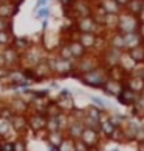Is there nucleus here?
<instances>
[{
    "label": "nucleus",
    "mask_w": 144,
    "mask_h": 151,
    "mask_svg": "<svg viewBox=\"0 0 144 151\" xmlns=\"http://www.w3.org/2000/svg\"><path fill=\"white\" fill-rule=\"evenodd\" d=\"M73 77L78 79L85 86L95 88V90H101L102 85L105 83V80L108 79V73H107V68L104 65H99V66H96L84 74H74Z\"/></svg>",
    "instance_id": "nucleus-1"
},
{
    "label": "nucleus",
    "mask_w": 144,
    "mask_h": 151,
    "mask_svg": "<svg viewBox=\"0 0 144 151\" xmlns=\"http://www.w3.org/2000/svg\"><path fill=\"white\" fill-rule=\"evenodd\" d=\"M47 62L53 71V76H56V77H71L74 73V62L76 60L62 59L60 56H57V52L47 56Z\"/></svg>",
    "instance_id": "nucleus-2"
},
{
    "label": "nucleus",
    "mask_w": 144,
    "mask_h": 151,
    "mask_svg": "<svg viewBox=\"0 0 144 151\" xmlns=\"http://www.w3.org/2000/svg\"><path fill=\"white\" fill-rule=\"evenodd\" d=\"M47 51L39 45H31L25 52H22V59H20V66L22 68H30L33 70L37 63L47 59Z\"/></svg>",
    "instance_id": "nucleus-3"
},
{
    "label": "nucleus",
    "mask_w": 144,
    "mask_h": 151,
    "mask_svg": "<svg viewBox=\"0 0 144 151\" xmlns=\"http://www.w3.org/2000/svg\"><path fill=\"white\" fill-rule=\"evenodd\" d=\"M74 29L78 32H95L98 36H105L107 31L102 25H99L93 16H87V17H78L74 19Z\"/></svg>",
    "instance_id": "nucleus-4"
},
{
    "label": "nucleus",
    "mask_w": 144,
    "mask_h": 151,
    "mask_svg": "<svg viewBox=\"0 0 144 151\" xmlns=\"http://www.w3.org/2000/svg\"><path fill=\"white\" fill-rule=\"evenodd\" d=\"M99 65H101L99 54H93L92 51H88L84 57H81V59H78L76 62H74V73H73V76L74 74H84V73L90 71V70H93V68L99 66Z\"/></svg>",
    "instance_id": "nucleus-5"
},
{
    "label": "nucleus",
    "mask_w": 144,
    "mask_h": 151,
    "mask_svg": "<svg viewBox=\"0 0 144 151\" xmlns=\"http://www.w3.org/2000/svg\"><path fill=\"white\" fill-rule=\"evenodd\" d=\"M93 3L92 0H73L70 5L64 6L67 11H70V16L73 19H78V17H87V16H92L93 12Z\"/></svg>",
    "instance_id": "nucleus-6"
},
{
    "label": "nucleus",
    "mask_w": 144,
    "mask_h": 151,
    "mask_svg": "<svg viewBox=\"0 0 144 151\" xmlns=\"http://www.w3.org/2000/svg\"><path fill=\"white\" fill-rule=\"evenodd\" d=\"M140 26V19L130 14V12L122 9L118 16V25H116V29L122 34H127V32H132V31H136Z\"/></svg>",
    "instance_id": "nucleus-7"
},
{
    "label": "nucleus",
    "mask_w": 144,
    "mask_h": 151,
    "mask_svg": "<svg viewBox=\"0 0 144 151\" xmlns=\"http://www.w3.org/2000/svg\"><path fill=\"white\" fill-rule=\"evenodd\" d=\"M121 54H122L121 50L107 45L104 50L101 51V54H99V57H101V65H104L105 68H112V66H115V65H119Z\"/></svg>",
    "instance_id": "nucleus-8"
},
{
    "label": "nucleus",
    "mask_w": 144,
    "mask_h": 151,
    "mask_svg": "<svg viewBox=\"0 0 144 151\" xmlns=\"http://www.w3.org/2000/svg\"><path fill=\"white\" fill-rule=\"evenodd\" d=\"M26 120H28V128L34 133H45V127H47V114L44 113H34L28 111L26 114Z\"/></svg>",
    "instance_id": "nucleus-9"
},
{
    "label": "nucleus",
    "mask_w": 144,
    "mask_h": 151,
    "mask_svg": "<svg viewBox=\"0 0 144 151\" xmlns=\"http://www.w3.org/2000/svg\"><path fill=\"white\" fill-rule=\"evenodd\" d=\"M81 140H84L93 151H96L99 148L101 142H102V136H101V133L98 131V129L84 128V131H82V134H81Z\"/></svg>",
    "instance_id": "nucleus-10"
},
{
    "label": "nucleus",
    "mask_w": 144,
    "mask_h": 151,
    "mask_svg": "<svg viewBox=\"0 0 144 151\" xmlns=\"http://www.w3.org/2000/svg\"><path fill=\"white\" fill-rule=\"evenodd\" d=\"M73 37H76L87 51H95L96 46H98V42H99L101 36H98V34H95V32H78L76 31Z\"/></svg>",
    "instance_id": "nucleus-11"
},
{
    "label": "nucleus",
    "mask_w": 144,
    "mask_h": 151,
    "mask_svg": "<svg viewBox=\"0 0 144 151\" xmlns=\"http://www.w3.org/2000/svg\"><path fill=\"white\" fill-rule=\"evenodd\" d=\"M6 105L9 106V109L14 114H28V111H30L28 100H25L22 96H16V97L9 99L6 102Z\"/></svg>",
    "instance_id": "nucleus-12"
},
{
    "label": "nucleus",
    "mask_w": 144,
    "mask_h": 151,
    "mask_svg": "<svg viewBox=\"0 0 144 151\" xmlns=\"http://www.w3.org/2000/svg\"><path fill=\"white\" fill-rule=\"evenodd\" d=\"M19 134L11 125V119H6L0 116V140H14Z\"/></svg>",
    "instance_id": "nucleus-13"
},
{
    "label": "nucleus",
    "mask_w": 144,
    "mask_h": 151,
    "mask_svg": "<svg viewBox=\"0 0 144 151\" xmlns=\"http://www.w3.org/2000/svg\"><path fill=\"white\" fill-rule=\"evenodd\" d=\"M105 39H107V45H108V46H113V48H118V50H121V51H126L124 34L119 32L118 29L108 31V32L105 34Z\"/></svg>",
    "instance_id": "nucleus-14"
},
{
    "label": "nucleus",
    "mask_w": 144,
    "mask_h": 151,
    "mask_svg": "<svg viewBox=\"0 0 144 151\" xmlns=\"http://www.w3.org/2000/svg\"><path fill=\"white\" fill-rule=\"evenodd\" d=\"M124 88V82H119V80H113V79H107L105 83L102 85L101 91L104 93L105 96H108V97H116L121 90Z\"/></svg>",
    "instance_id": "nucleus-15"
},
{
    "label": "nucleus",
    "mask_w": 144,
    "mask_h": 151,
    "mask_svg": "<svg viewBox=\"0 0 144 151\" xmlns=\"http://www.w3.org/2000/svg\"><path fill=\"white\" fill-rule=\"evenodd\" d=\"M33 73L36 76V82H42V80H47V79H51L53 77V71L50 65H48L47 59L42 60L40 63H37L36 66L33 68Z\"/></svg>",
    "instance_id": "nucleus-16"
},
{
    "label": "nucleus",
    "mask_w": 144,
    "mask_h": 151,
    "mask_svg": "<svg viewBox=\"0 0 144 151\" xmlns=\"http://www.w3.org/2000/svg\"><path fill=\"white\" fill-rule=\"evenodd\" d=\"M19 11V3L14 0H0V17L12 19Z\"/></svg>",
    "instance_id": "nucleus-17"
},
{
    "label": "nucleus",
    "mask_w": 144,
    "mask_h": 151,
    "mask_svg": "<svg viewBox=\"0 0 144 151\" xmlns=\"http://www.w3.org/2000/svg\"><path fill=\"white\" fill-rule=\"evenodd\" d=\"M84 123H82V120H76V119H73L71 116H70V123H68V127L65 129V136L68 137H71V139H81V134L82 131H84Z\"/></svg>",
    "instance_id": "nucleus-18"
},
{
    "label": "nucleus",
    "mask_w": 144,
    "mask_h": 151,
    "mask_svg": "<svg viewBox=\"0 0 144 151\" xmlns=\"http://www.w3.org/2000/svg\"><path fill=\"white\" fill-rule=\"evenodd\" d=\"M124 85L127 88H130L132 91L143 94L144 93V79L141 76H136V74H129L127 79L124 80Z\"/></svg>",
    "instance_id": "nucleus-19"
},
{
    "label": "nucleus",
    "mask_w": 144,
    "mask_h": 151,
    "mask_svg": "<svg viewBox=\"0 0 144 151\" xmlns=\"http://www.w3.org/2000/svg\"><path fill=\"white\" fill-rule=\"evenodd\" d=\"M138 93H135V91H132L130 88H127L126 85H124V88L121 90V93L116 96V100H118V104L119 105H124V106H130L133 104V102L136 100V97H138Z\"/></svg>",
    "instance_id": "nucleus-20"
},
{
    "label": "nucleus",
    "mask_w": 144,
    "mask_h": 151,
    "mask_svg": "<svg viewBox=\"0 0 144 151\" xmlns=\"http://www.w3.org/2000/svg\"><path fill=\"white\" fill-rule=\"evenodd\" d=\"M50 96H45V97H33L28 104H30V111L34 113H47V108L50 105Z\"/></svg>",
    "instance_id": "nucleus-21"
},
{
    "label": "nucleus",
    "mask_w": 144,
    "mask_h": 151,
    "mask_svg": "<svg viewBox=\"0 0 144 151\" xmlns=\"http://www.w3.org/2000/svg\"><path fill=\"white\" fill-rule=\"evenodd\" d=\"M11 125L16 129L19 136H23V133L28 129V120H26V114H12L11 117Z\"/></svg>",
    "instance_id": "nucleus-22"
},
{
    "label": "nucleus",
    "mask_w": 144,
    "mask_h": 151,
    "mask_svg": "<svg viewBox=\"0 0 144 151\" xmlns=\"http://www.w3.org/2000/svg\"><path fill=\"white\" fill-rule=\"evenodd\" d=\"M95 3L101 9H104V12H107V14H119L122 11V6L116 0H96Z\"/></svg>",
    "instance_id": "nucleus-23"
},
{
    "label": "nucleus",
    "mask_w": 144,
    "mask_h": 151,
    "mask_svg": "<svg viewBox=\"0 0 144 151\" xmlns=\"http://www.w3.org/2000/svg\"><path fill=\"white\" fill-rule=\"evenodd\" d=\"M67 42H68V46H70V51H71V54H73V59H74V60H78V59H81V57H84L85 54L88 52L85 48L82 46V43L79 42L76 37H73V39H70V40H67Z\"/></svg>",
    "instance_id": "nucleus-24"
},
{
    "label": "nucleus",
    "mask_w": 144,
    "mask_h": 151,
    "mask_svg": "<svg viewBox=\"0 0 144 151\" xmlns=\"http://www.w3.org/2000/svg\"><path fill=\"white\" fill-rule=\"evenodd\" d=\"M129 108H130V113H132V117L144 119V94H140Z\"/></svg>",
    "instance_id": "nucleus-25"
},
{
    "label": "nucleus",
    "mask_w": 144,
    "mask_h": 151,
    "mask_svg": "<svg viewBox=\"0 0 144 151\" xmlns=\"http://www.w3.org/2000/svg\"><path fill=\"white\" fill-rule=\"evenodd\" d=\"M65 139V131L62 129H56V131H45V140L48 145H53V147H59L60 142Z\"/></svg>",
    "instance_id": "nucleus-26"
},
{
    "label": "nucleus",
    "mask_w": 144,
    "mask_h": 151,
    "mask_svg": "<svg viewBox=\"0 0 144 151\" xmlns=\"http://www.w3.org/2000/svg\"><path fill=\"white\" fill-rule=\"evenodd\" d=\"M138 65L136 62L132 59V56L129 54V51H122L121 59H119V66L124 70L127 74H132V71L135 70V66Z\"/></svg>",
    "instance_id": "nucleus-27"
},
{
    "label": "nucleus",
    "mask_w": 144,
    "mask_h": 151,
    "mask_svg": "<svg viewBox=\"0 0 144 151\" xmlns=\"http://www.w3.org/2000/svg\"><path fill=\"white\" fill-rule=\"evenodd\" d=\"M124 42H126V51L132 50V48L138 46V45H141V43H144L143 39L140 37L138 31H132V32L124 34Z\"/></svg>",
    "instance_id": "nucleus-28"
},
{
    "label": "nucleus",
    "mask_w": 144,
    "mask_h": 151,
    "mask_svg": "<svg viewBox=\"0 0 144 151\" xmlns=\"http://www.w3.org/2000/svg\"><path fill=\"white\" fill-rule=\"evenodd\" d=\"M56 105L59 106L60 111L64 113H71V109L74 108V100H73V96L70 97H62V96H57V99H54Z\"/></svg>",
    "instance_id": "nucleus-29"
},
{
    "label": "nucleus",
    "mask_w": 144,
    "mask_h": 151,
    "mask_svg": "<svg viewBox=\"0 0 144 151\" xmlns=\"http://www.w3.org/2000/svg\"><path fill=\"white\" fill-rule=\"evenodd\" d=\"M144 9V0H129L127 5L124 6V11L130 12V14H133L138 17Z\"/></svg>",
    "instance_id": "nucleus-30"
},
{
    "label": "nucleus",
    "mask_w": 144,
    "mask_h": 151,
    "mask_svg": "<svg viewBox=\"0 0 144 151\" xmlns=\"http://www.w3.org/2000/svg\"><path fill=\"white\" fill-rule=\"evenodd\" d=\"M107 73H108V79L119 80V82H124V80L127 79V76H129L119 65H115V66H112V68H107Z\"/></svg>",
    "instance_id": "nucleus-31"
},
{
    "label": "nucleus",
    "mask_w": 144,
    "mask_h": 151,
    "mask_svg": "<svg viewBox=\"0 0 144 151\" xmlns=\"http://www.w3.org/2000/svg\"><path fill=\"white\" fill-rule=\"evenodd\" d=\"M115 128H116V127L113 125L110 120H108V117H107V119H102V120H101V125H99V133H101V136H102V139H107V140H108V137L112 136V133H113Z\"/></svg>",
    "instance_id": "nucleus-32"
},
{
    "label": "nucleus",
    "mask_w": 144,
    "mask_h": 151,
    "mask_svg": "<svg viewBox=\"0 0 144 151\" xmlns=\"http://www.w3.org/2000/svg\"><path fill=\"white\" fill-rule=\"evenodd\" d=\"M11 46L16 48V50L22 54V52H25V51L31 46V42H30L28 37H14V39H12Z\"/></svg>",
    "instance_id": "nucleus-33"
},
{
    "label": "nucleus",
    "mask_w": 144,
    "mask_h": 151,
    "mask_svg": "<svg viewBox=\"0 0 144 151\" xmlns=\"http://www.w3.org/2000/svg\"><path fill=\"white\" fill-rule=\"evenodd\" d=\"M129 54L132 56V59L136 62V63H144V43L132 48V50H129Z\"/></svg>",
    "instance_id": "nucleus-34"
},
{
    "label": "nucleus",
    "mask_w": 144,
    "mask_h": 151,
    "mask_svg": "<svg viewBox=\"0 0 144 151\" xmlns=\"http://www.w3.org/2000/svg\"><path fill=\"white\" fill-rule=\"evenodd\" d=\"M108 140L118 142V143H124V142H127V139H126V133H124V128H122V127H116V128L113 129L112 136L108 137Z\"/></svg>",
    "instance_id": "nucleus-35"
},
{
    "label": "nucleus",
    "mask_w": 144,
    "mask_h": 151,
    "mask_svg": "<svg viewBox=\"0 0 144 151\" xmlns=\"http://www.w3.org/2000/svg\"><path fill=\"white\" fill-rule=\"evenodd\" d=\"M127 116L121 114V113H112L108 114V120H110L115 127H124V123L127 122Z\"/></svg>",
    "instance_id": "nucleus-36"
},
{
    "label": "nucleus",
    "mask_w": 144,
    "mask_h": 151,
    "mask_svg": "<svg viewBox=\"0 0 144 151\" xmlns=\"http://www.w3.org/2000/svg\"><path fill=\"white\" fill-rule=\"evenodd\" d=\"M102 113H104V109L98 108V106L93 105V104H92L90 106H87V108H85V116H87V117H92V119H98V120H101Z\"/></svg>",
    "instance_id": "nucleus-37"
},
{
    "label": "nucleus",
    "mask_w": 144,
    "mask_h": 151,
    "mask_svg": "<svg viewBox=\"0 0 144 151\" xmlns=\"http://www.w3.org/2000/svg\"><path fill=\"white\" fill-rule=\"evenodd\" d=\"M12 39H14L12 31H0V48L9 46L12 43Z\"/></svg>",
    "instance_id": "nucleus-38"
},
{
    "label": "nucleus",
    "mask_w": 144,
    "mask_h": 151,
    "mask_svg": "<svg viewBox=\"0 0 144 151\" xmlns=\"http://www.w3.org/2000/svg\"><path fill=\"white\" fill-rule=\"evenodd\" d=\"M57 56H60L62 59H67V60H74L73 59V54L70 51V46H68V42H64L57 48Z\"/></svg>",
    "instance_id": "nucleus-39"
},
{
    "label": "nucleus",
    "mask_w": 144,
    "mask_h": 151,
    "mask_svg": "<svg viewBox=\"0 0 144 151\" xmlns=\"http://www.w3.org/2000/svg\"><path fill=\"white\" fill-rule=\"evenodd\" d=\"M57 151H74V139L65 136V139L60 142V145L57 147Z\"/></svg>",
    "instance_id": "nucleus-40"
},
{
    "label": "nucleus",
    "mask_w": 144,
    "mask_h": 151,
    "mask_svg": "<svg viewBox=\"0 0 144 151\" xmlns=\"http://www.w3.org/2000/svg\"><path fill=\"white\" fill-rule=\"evenodd\" d=\"M50 16H51V9L48 8V6H42V8H36V11H34V17L39 19V20H47Z\"/></svg>",
    "instance_id": "nucleus-41"
},
{
    "label": "nucleus",
    "mask_w": 144,
    "mask_h": 151,
    "mask_svg": "<svg viewBox=\"0 0 144 151\" xmlns=\"http://www.w3.org/2000/svg\"><path fill=\"white\" fill-rule=\"evenodd\" d=\"M90 100H92V104H93V105H96V106L101 108V109H104V111H107V109L110 108L108 102L104 100L102 97H98V96H90Z\"/></svg>",
    "instance_id": "nucleus-42"
},
{
    "label": "nucleus",
    "mask_w": 144,
    "mask_h": 151,
    "mask_svg": "<svg viewBox=\"0 0 144 151\" xmlns=\"http://www.w3.org/2000/svg\"><path fill=\"white\" fill-rule=\"evenodd\" d=\"M82 123H84V127L85 128H93V129H98L99 131V125H101V120L98 119H92V117H85L82 119Z\"/></svg>",
    "instance_id": "nucleus-43"
},
{
    "label": "nucleus",
    "mask_w": 144,
    "mask_h": 151,
    "mask_svg": "<svg viewBox=\"0 0 144 151\" xmlns=\"http://www.w3.org/2000/svg\"><path fill=\"white\" fill-rule=\"evenodd\" d=\"M12 147L14 151H26V140L23 139V136H19L12 140Z\"/></svg>",
    "instance_id": "nucleus-44"
},
{
    "label": "nucleus",
    "mask_w": 144,
    "mask_h": 151,
    "mask_svg": "<svg viewBox=\"0 0 144 151\" xmlns=\"http://www.w3.org/2000/svg\"><path fill=\"white\" fill-rule=\"evenodd\" d=\"M56 129H59V125H57V120L54 116H50L48 117L47 116V127H45V131H56Z\"/></svg>",
    "instance_id": "nucleus-45"
},
{
    "label": "nucleus",
    "mask_w": 144,
    "mask_h": 151,
    "mask_svg": "<svg viewBox=\"0 0 144 151\" xmlns=\"http://www.w3.org/2000/svg\"><path fill=\"white\" fill-rule=\"evenodd\" d=\"M0 31H12V19L0 17Z\"/></svg>",
    "instance_id": "nucleus-46"
},
{
    "label": "nucleus",
    "mask_w": 144,
    "mask_h": 151,
    "mask_svg": "<svg viewBox=\"0 0 144 151\" xmlns=\"http://www.w3.org/2000/svg\"><path fill=\"white\" fill-rule=\"evenodd\" d=\"M74 151H93V150L88 147L84 140L76 139V140H74Z\"/></svg>",
    "instance_id": "nucleus-47"
},
{
    "label": "nucleus",
    "mask_w": 144,
    "mask_h": 151,
    "mask_svg": "<svg viewBox=\"0 0 144 151\" xmlns=\"http://www.w3.org/2000/svg\"><path fill=\"white\" fill-rule=\"evenodd\" d=\"M0 151H14L12 140H0Z\"/></svg>",
    "instance_id": "nucleus-48"
},
{
    "label": "nucleus",
    "mask_w": 144,
    "mask_h": 151,
    "mask_svg": "<svg viewBox=\"0 0 144 151\" xmlns=\"http://www.w3.org/2000/svg\"><path fill=\"white\" fill-rule=\"evenodd\" d=\"M143 140H144V123H141V127L138 128V133H136L135 142H143Z\"/></svg>",
    "instance_id": "nucleus-49"
},
{
    "label": "nucleus",
    "mask_w": 144,
    "mask_h": 151,
    "mask_svg": "<svg viewBox=\"0 0 144 151\" xmlns=\"http://www.w3.org/2000/svg\"><path fill=\"white\" fill-rule=\"evenodd\" d=\"M59 96H62V97H70V96H73V93L70 90H67V88H64V90L59 91Z\"/></svg>",
    "instance_id": "nucleus-50"
},
{
    "label": "nucleus",
    "mask_w": 144,
    "mask_h": 151,
    "mask_svg": "<svg viewBox=\"0 0 144 151\" xmlns=\"http://www.w3.org/2000/svg\"><path fill=\"white\" fill-rule=\"evenodd\" d=\"M136 31H138L140 37L143 39V42H144V23H141V22H140V26H138V29H136Z\"/></svg>",
    "instance_id": "nucleus-51"
},
{
    "label": "nucleus",
    "mask_w": 144,
    "mask_h": 151,
    "mask_svg": "<svg viewBox=\"0 0 144 151\" xmlns=\"http://www.w3.org/2000/svg\"><path fill=\"white\" fill-rule=\"evenodd\" d=\"M42 6H48V0H36V8H42Z\"/></svg>",
    "instance_id": "nucleus-52"
},
{
    "label": "nucleus",
    "mask_w": 144,
    "mask_h": 151,
    "mask_svg": "<svg viewBox=\"0 0 144 151\" xmlns=\"http://www.w3.org/2000/svg\"><path fill=\"white\" fill-rule=\"evenodd\" d=\"M136 143H138L136 150H138V151H144V140H143V142H136Z\"/></svg>",
    "instance_id": "nucleus-53"
},
{
    "label": "nucleus",
    "mask_w": 144,
    "mask_h": 151,
    "mask_svg": "<svg viewBox=\"0 0 144 151\" xmlns=\"http://www.w3.org/2000/svg\"><path fill=\"white\" fill-rule=\"evenodd\" d=\"M116 2H118V3L122 6V9H124V6L127 5V2H129V0H116Z\"/></svg>",
    "instance_id": "nucleus-54"
},
{
    "label": "nucleus",
    "mask_w": 144,
    "mask_h": 151,
    "mask_svg": "<svg viewBox=\"0 0 144 151\" xmlns=\"http://www.w3.org/2000/svg\"><path fill=\"white\" fill-rule=\"evenodd\" d=\"M59 2L62 3V6H67V5H70V3L73 2V0H59Z\"/></svg>",
    "instance_id": "nucleus-55"
},
{
    "label": "nucleus",
    "mask_w": 144,
    "mask_h": 151,
    "mask_svg": "<svg viewBox=\"0 0 144 151\" xmlns=\"http://www.w3.org/2000/svg\"><path fill=\"white\" fill-rule=\"evenodd\" d=\"M47 151H57V147H53V145H47Z\"/></svg>",
    "instance_id": "nucleus-56"
},
{
    "label": "nucleus",
    "mask_w": 144,
    "mask_h": 151,
    "mask_svg": "<svg viewBox=\"0 0 144 151\" xmlns=\"http://www.w3.org/2000/svg\"><path fill=\"white\" fill-rule=\"evenodd\" d=\"M138 19H140V22H141V23H144V9H143V12H141V14L138 16Z\"/></svg>",
    "instance_id": "nucleus-57"
},
{
    "label": "nucleus",
    "mask_w": 144,
    "mask_h": 151,
    "mask_svg": "<svg viewBox=\"0 0 144 151\" xmlns=\"http://www.w3.org/2000/svg\"><path fill=\"white\" fill-rule=\"evenodd\" d=\"M50 88H59V85L56 83V82H51V83H50Z\"/></svg>",
    "instance_id": "nucleus-58"
},
{
    "label": "nucleus",
    "mask_w": 144,
    "mask_h": 151,
    "mask_svg": "<svg viewBox=\"0 0 144 151\" xmlns=\"http://www.w3.org/2000/svg\"><path fill=\"white\" fill-rule=\"evenodd\" d=\"M107 151H119L118 148H112V150H107Z\"/></svg>",
    "instance_id": "nucleus-59"
},
{
    "label": "nucleus",
    "mask_w": 144,
    "mask_h": 151,
    "mask_svg": "<svg viewBox=\"0 0 144 151\" xmlns=\"http://www.w3.org/2000/svg\"><path fill=\"white\" fill-rule=\"evenodd\" d=\"M143 94H144V93H143Z\"/></svg>",
    "instance_id": "nucleus-60"
}]
</instances>
